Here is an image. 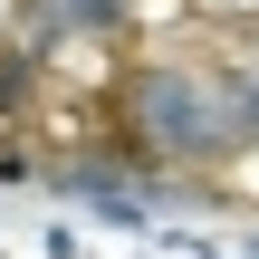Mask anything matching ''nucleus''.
<instances>
[{
    "label": "nucleus",
    "instance_id": "1",
    "mask_svg": "<svg viewBox=\"0 0 259 259\" xmlns=\"http://www.w3.org/2000/svg\"><path fill=\"white\" fill-rule=\"evenodd\" d=\"M115 115H125V144L154 154V163H231L250 144V115H240V77L231 67H135L115 87Z\"/></svg>",
    "mask_w": 259,
    "mask_h": 259
},
{
    "label": "nucleus",
    "instance_id": "2",
    "mask_svg": "<svg viewBox=\"0 0 259 259\" xmlns=\"http://www.w3.org/2000/svg\"><path fill=\"white\" fill-rule=\"evenodd\" d=\"M38 10V38H125L135 0H29Z\"/></svg>",
    "mask_w": 259,
    "mask_h": 259
},
{
    "label": "nucleus",
    "instance_id": "3",
    "mask_svg": "<svg viewBox=\"0 0 259 259\" xmlns=\"http://www.w3.org/2000/svg\"><path fill=\"white\" fill-rule=\"evenodd\" d=\"M240 77V115H250V144H259V67H231Z\"/></svg>",
    "mask_w": 259,
    "mask_h": 259
},
{
    "label": "nucleus",
    "instance_id": "4",
    "mask_svg": "<svg viewBox=\"0 0 259 259\" xmlns=\"http://www.w3.org/2000/svg\"><path fill=\"white\" fill-rule=\"evenodd\" d=\"M250 250H259V240H250Z\"/></svg>",
    "mask_w": 259,
    "mask_h": 259
}]
</instances>
